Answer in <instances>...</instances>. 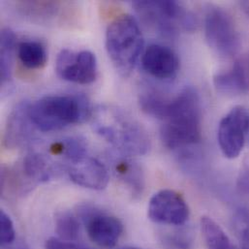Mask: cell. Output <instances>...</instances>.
Wrapping results in <instances>:
<instances>
[{"mask_svg": "<svg viewBox=\"0 0 249 249\" xmlns=\"http://www.w3.org/2000/svg\"><path fill=\"white\" fill-rule=\"evenodd\" d=\"M249 132V113L242 106L233 108L218 126L217 139L225 157L235 159L242 153Z\"/></svg>", "mask_w": 249, "mask_h": 249, "instance_id": "9", "label": "cell"}, {"mask_svg": "<svg viewBox=\"0 0 249 249\" xmlns=\"http://www.w3.org/2000/svg\"><path fill=\"white\" fill-rule=\"evenodd\" d=\"M93 130L125 156L145 154L150 141L144 128L124 110L100 106L91 116Z\"/></svg>", "mask_w": 249, "mask_h": 249, "instance_id": "2", "label": "cell"}, {"mask_svg": "<svg viewBox=\"0 0 249 249\" xmlns=\"http://www.w3.org/2000/svg\"><path fill=\"white\" fill-rule=\"evenodd\" d=\"M46 249H82L83 248L77 246L72 242H66L59 238H50L45 245Z\"/></svg>", "mask_w": 249, "mask_h": 249, "instance_id": "27", "label": "cell"}, {"mask_svg": "<svg viewBox=\"0 0 249 249\" xmlns=\"http://www.w3.org/2000/svg\"><path fill=\"white\" fill-rule=\"evenodd\" d=\"M205 35L210 48L219 56H235L242 47V38L232 16L225 10L213 7L205 17Z\"/></svg>", "mask_w": 249, "mask_h": 249, "instance_id": "6", "label": "cell"}, {"mask_svg": "<svg viewBox=\"0 0 249 249\" xmlns=\"http://www.w3.org/2000/svg\"><path fill=\"white\" fill-rule=\"evenodd\" d=\"M138 249V248H126V249Z\"/></svg>", "mask_w": 249, "mask_h": 249, "instance_id": "30", "label": "cell"}, {"mask_svg": "<svg viewBox=\"0 0 249 249\" xmlns=\"http://www.w3.org/2000/svg\"><path fill=\"white\" fill-rule=\"evenodd\" d=\"M142 66L151 77L166 81L177 76L179 60L177 53L169 47L151 44L142 54Z\"/></svg>", "mask_w": 249, "mask_h": 249, "instance_id": "12", "label": "cell"}, {"mask_svg": "<svg viewBox=\"0 0 249 249\" xmlns=\"http://www.w3.org/2000/svg\"><path fill=\"white\" fill-rule=\"evenodd\" d=\"M29 114L38 130L51 132L83 124L91 118L92 110L83 94L50 95L30 104Z\"/></svg>", "mask_w": 249, "mask_h": 249, "instance_id": "3", "label": "cell"}, {"mask_svg": "<svg viewBox=\"0 0 249 249\" xmlns=\"http://www.w3.org/2000/svg\"><path fill=\"white\" fill-rule=\"evenodd\" d=\"M238 188L241 192L249 194V156L245 160L238 178Z\"/></svg>", "mask_w": 249, "mask_h": 249, "instance_id": "26", "label": "cell"}, {"mask_svg": "<svg viewBox=\"0 0 249 249\" xmlns=\"http://www.w3.org/2000/svg\"><path fill=\"white\" fill-rule=\"evenodd\" d=\"M82 249H86V248H83Z\"/></svg>", "mask_w": 249, "mask_h": 249, "instance_id": "31", "label": "cell"}, {"mask_svg": "<svg viewBox=\"0 0 249 249\" xmlns=\"http://www.w3.org/2000/svg\"><path fill=\"white\" fill-rule=\"evenodd\" d=\"M78 217L83 220L89 239L100 248H114L124 233V225L119 218L92 205L80 206Z\"/></svg>", "mask_w": 249, "mask_h": 249, "instance_id": "7", "label": "cell"}, {"mask_svg": "<svg viewBox=\"0 0 249 249\" xmlns=\"http://www.w3.org/2000/svg\"><path fill=\"white\" fill-rule=\"evenodd\" d=\"M49 151L53 156L62 157L67 164L88 155L87 144L79 138H69L53 142L50 145Z\"/></svg>", "mask_w": 249, "mask_h": 249, "instance_id": "21", "label": "cell"}, {"mask_svg": "<svg viewBox=\"0 0 249 249\" xmlns=\"http://www.w3.org/2000/svg\"><path fill=\"white\" fill-rule=\"evenodd\" d=\"M244 6L246 7V11L248 12V14H249V2H246V3H244Z\"/></svg>", "mask_w": 249, "mask_h": 249, "instance_id": "29", "label": "cell"}, {"mask_svg": "<svg viewBox=\"0 0 249 249\" xmlns=\"http://www.w3.org/2000/svg\"><path fill=\"white\" fill-rule=\"evenodd\" d=\"M17 54L21 64L30 70L42 69L48 59L45 46L34 40H26L18 44Z\"/></svg>", "mask_w": 249, "mask_h": 249, "instance_id": "19", "label": "cell"}, {"mask_svg": "<svg viewBox=\"0 0 249 249\" xmlns=\"http://www.w3.org/2000/svg\"><path fill=\"white\" fill-rule=\"evenodd\" d=\"M17 49V38L14 31L8 27L3 28L0 34V80L2 86L8 84L12 79Z\"/></svg>", "mask_w": 249, "mask_h": 249, "instance_id": "18", "label": "cell"}, {"mask_svg": "<svg viewBox=\"0 0 249 249\" xmlns=\"http://www.w3.org/2000/svg\"><path fill=\"white\" fill-rule=\"evenodd\" d=\"M2 248H4V249H29L27 245L22 241H15L13 244Z\"/></svg>", "mask_w": 249, "mask_h": 249, "instance_id": "28", "label": "cell"}, {"mask_svg": "<svg viewBox=\"0 0 249 249\" xmlns=\"http://www.w3.org/2000/svg\"><path fill=\"white\" fill-rule=\"evenodd\" d=\"M18 169L31 186L50 180L56 173L55 164L52 159L39 152L28 153L22 159Z\"/></svg>", "mask_w": 249, "mask_h": 249, "instance_id": "15", "label": "cell"}, {"mask_svg": "<svg viewBox=\"0 0 249 249\" xmlns=\"http://www.w3.org/2000/svg\"><path fill=\"white\" fill-rule=\"evenodd\" d=\"M200 227L207 249H236L223 229L212 217L203 216Z\"/></svg>", "mask_w": 249, "mask_h": 249, "instance_id": "20", "label": "cell"}, {"mask_svg": "<svg viewBox=\"0 0 249 249\" xmlns=\"http://www.w3.org/2000/svg\"><path fill=\"white\" fill-rule=\"evenodd\" d=\"M81 231L78 216L70 212L64 211L56 214L55 233L57 238L66 242L77 241Z\"/></svg>", "mask_w": 249, "mask_h": 249, "instance_id": "22", "label": "cell"}, {"mask_svg": "<svg viewBox=\"0 0 249 249\" xmlns=\"http://www.w3.org/2000/svg\"><path fill=\"white\" fill-rule=\"evenodd\" d=\"M189 213L184 198L172 189H163L155 193L147 208V214L152 222L170 226L184 225L189 218Z\"/></svg>", "mask_w": 249, "mask_h": 249, "instance_id": "10", "label": "cell"}, {"mask_svg": "<svg viewBox=\"0 0 249 249\" xmlns=\"http://www.w3.org/2000/svg\"><path fill=\"white\" fill-rule=\"evenodd\" d=\"M62 6L59 1H18L16 4L22 16L37 22L53 20L60 14Z\"/></svg>", "mask_w": 249, "mask_h": 249, "instance_id": "17", "label": "cell"}, {"mask_svg": "<svg viewBox=\"0 0 249 249\" xmlns=\"http://www.w3.org/2000/svg\"><path fill=\"white\" fill-rule=\"evenodd\" d=\"M29 108L30 103L22 101L9 115L3 136V143L7 148H16L28 142L33 130L37 129L30 118Z\"/></svg>", "mask_w": 249, "mask_h": 249, "instance_id": "13", "label": "cell"}, {"mask_svg": "<svg viewBox=\"0 0 249 249\" xmlns=\"http://www.w3.org/2000/svg\"><path fill=\"white\" fill-rule=\"evenodd\" d=\"M125 156V155H124ZM114 173L134 197L142 195L144 186L143 174L140 166L128 156L114 160Z\"/></svg>", "mask_w": 249, "mask_h": 249, "instance_id": "16", "label": "cell"}, {"mask_svg": "<svg viewBox=\"0 0 249 249\" xmlns=\"http://www.w3.org/2000/svg\"><path fill=\"white\" fill-rule=\"evenodd\" d=\"M70 179L77 185L92 189L103 190L109 183V172L98 159L85 155L66 165Z\"/></svg>", "mask_w": 249, "mask_h": 249, "instance_id": "11", "label": "cell"}, {"mask_svg": "<svg viewBox=\"0 0 249 249\" xmlns=\"http://www.w3.org/2000/svg\"><path fill=\"white\" fill-rule=\"evenodd\" d=\"M213 84L222 94L235 96L249 91V53L241 55L231 70L214 76Z\"/></svg>", "mask_w": 249, "mask_h": 249, "instance_id": "14", "label": "cell"}, {"mask_svg": "<svg viewBox=\"0 0 249 249\" xmlns=\"http://www.w3.org/2000/svg\"><path fill=\"white\" fill-rule=\"evenodd\" d=\"M16 241V230L11 217L4 212L0 213V242L2 247L9 246Z\"/></svg>", "mask_w": 249, "mask_h": 249, "instance_id": "25", "label": "cell"}, {"mask_svg": "<svg viewBox=\"0 0 249 249\" xmlns=\"http://www.w3.org/2000/svg\"><path fill=\"white\" fill-rule=\"evenodd\" d=\"M55 71L64 81L79 85L91 84L98 74L96 56L89 51L75 53L69 49H63L56 57Z\"/></svg>", "mask_w": 249, "mask_h": 249, "instance_id": "8", "label": "cell"}, {"mask_svg": "<svg viewBox=\"0 0 249 249\" xmlns=\"http://www.w3.org/2000/svg\"><path fill=\"white\" fill-rule=\"evenodd\" d=\"M142 21L163 36L175 37L179 28L191 30L195 21L192 16L176 1L133 2Z\"/></svg>", "mask_w": 249, "mask_h": 249, "instance_id": "5", "label": "cell"}, {"mask_svg": "<svg viewBox=\"0 0 249 249\" xmlns=\"http://www.w3.org/2000/svg\"><path fill=\"white\" fill-rule=\"evenodd\" d=\"M143 44L139 22L129 14L118 16L107 28V53L116 69L124 77L135 68L142 53Z\"/></svg>", "mask_w": 249, "mask_h": 249, "instance_id": "4", "label": "cell"}, {"mask_svg": "<svg viewBox=\"0 0 249 249\" xmlns=\"http://www.w3.org/2000/svg\"><path fill=\"white\" fill-rule=\"evenodd\" d=\"M166 249H191L192 238L186 232H175L164 236L162 241Z\"/></svg>", "mask_w": 249, "mask_h": 249, "instance_id": "24", "label": "cell"}, {"mask_svg": "<svg viewBox=\"0 0 249 249\" xmlns=\"http://www.w3.org/2000/svg\"><path fill=\"white\" fill-rule=\"evenodd\" d=\"M160 127L163 144L169 149L194 145L202 139L200 97L193 88H185L170 99Z\"/></svg>", "mask_w": 249, "mask_h": 249, "instance_id": "1", "label": "cell"}, {"mask_svg": "<svg viewBox=\"0 0 249 249\" xmlns=\"http://www.w3.org/2000/svg\"><path fill=\"white\" fill-rule=\"evenodd\" d=\"M235 227L241 242L242 249H249V213L246 210L239 211L235 215Z\"/></svg>", "mask_w": 249, "mask_h": 249, "instance_id": "23", "label": "cell"}]
</instances>
